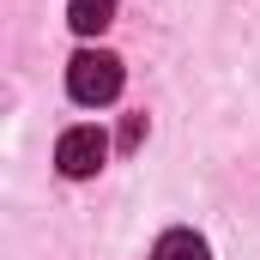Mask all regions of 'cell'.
<instances>
[{
	"instance_id": "obj_4",
	"label": "cell",
	"mask_w": 260,
	"mask_h": 260,
	"mask_svg": "<svg viewBox=\"0 0 260 260\" xmlns=\"http://www.w3.org/2000/svg\"><path fill=\"white\" fill-rule=\"evenodd\" d=\"M151 260H212V248H206V236H194V230H164L157 248H151Z\"/></svg>"
},
{
	"instance_id": "obj_2",
	"label": "cell",
	"mask_w": 260,
	"mask_h": 260,
	"mask_svg": "<svg viewBox=\"0 0 260 260\" xmlns=\"http://www.w3.org/2000/svg\"><path fill=\"white\" fill-rule=\"evenodd\" d=\"M55 164H61L67 182L97 176V170L109 164V139H103V127H67V133H61V145H55Z\"/></svg>"
},
{
	"instance_id": "obj_1",
	"label": "cell",
	"mask_w": 260,
	"mask_h": 260,
	"mask_svg": "<svg viewBox=\"0 0 260 260\" xmlns=\"http://www.w3.org/2000/svg\"><path fill=\"white\" fill-rule=\"evenodd\" d=\"M121 85H127V67H121V55H109V49H79V55L67 61V97L85 103V109L115 103Z\"/></svg>"
},
{
	"instance_id": "obj_3",
	"label": "cell",
	"mask_w": 260,
	"mask_h": 260,
	"mask_svg": "<svg viewBox=\"0 0 260 260\" xmlns=\"http://www.w3.org/2000/svg\"><path fill=\"white\" fill-rule=\"evenodd\" d=\"M115 6H121V0H67V24H73L79 37H97V30L115 24Z\"/></svg>"
},
{
	"instance_id": "obj_5",
	"label": "cell",
	"mask_w": 260,
	"mask_h": 260,
	"mask_svg": "<svg viewBox=\"0 0 260 260\" xmlns=\"http://www.w3.org/2000/svg\"><path fill=\"white\" fill-rule=\"evenodd\" d=\"M139 139H145V115H127V127H121V145H127V151H133Z\"/></svg>"
}]
</instances>
